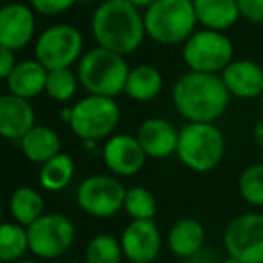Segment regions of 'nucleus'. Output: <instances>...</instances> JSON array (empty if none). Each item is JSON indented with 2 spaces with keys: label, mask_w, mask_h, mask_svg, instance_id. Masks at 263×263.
I'll return each instance as SVG.
<instances>
[{
  "label": "nucleus",
  "mask_w": 263,
  "mask_h": 263,
  "mask_svg": "<svg viewBox=\"0 0 263 263\" xmlns=\"http://www.w3.org/2000/svg\"><path fill=\"white\" fill-rule=\"evenodd\" d=\"M144 154L152 159H168L177 154L179 130L162 117H150L139 124L136 134Z\"/></svg>",
  "instance_id": "15"
},
{
  "label": "nucleus",
  "mask_w": 263,
  "mask_h": 263,
  "mask_svg": "<svg viewBox=\"0 0 263 263\" xmlns=\"http://www.w3.org/2000/svg\"><path fill=\"white\" fill-rule=\"evenodd\" d=\"M223 258H220L218 252H215V249H202L195 256L186 259V263H220Z\"/></svg>",
  "instance_id": "33"
},
{
  "label": "nucleus",
  "mask_w": 263,
  "mask_h": 263,
  "mask_svg": "<svg viewBox=\"0 0 263 263\" xmlns=\"http://www.w3.org/2000/svg\"><path fill=\"white\" fill-rule=\"evenodd\" d=\"M29 247L36 258L58 259L72 249L76 227L69 216L62 213H45L33 226L27 227Z\"/></svg>",
  "instance_id": "9"
},
{
  "label": "nucleus",
  "mask_w": 263,
  "mask_h": 263,
  "mask_svg": "<svg viewBox=\"0 0 263 263\" xmlns=\"http://www.w3.org/2000/svg\"><path fill=\"white\" fill-rule=\"evenodd\" d=\"M44 209V197L34 187L22 186L13 191L11 198H9V213H11L13 220L24 227L33 226L38 218H42L45 215Z\"/></svg>",
  "instance_id": "23"
},
{
  "label": "nucleus",
  "mask_w": 263,
  "mask_h": 263,
  "mask_svg": "<svg viewBox=\"0 0 263 263\" xmlns=\"http://www.w3.org/2000/svg\"><path fill=\"white\" fill-rule=\"evenodd\" d=\"M124 258L121 240L112 234H96L85 249V263H121Z\"/></svg>",
  "instance_id": "26"
},
{
  "label": "nucleus",
  "mask_w": 263,
  "mask_h": 263,
  "mask_svg": "<svg viewBox=\"0 0 263 263\" xmlns=\"http://www.w3.org/2000/svg\"><path fill=\"white\" fill-rule=\"evenodd\" d=\"M241 18L252 24H263V0H236Z\"/></svg>",
  "instance_id": "31"
},
{
  "label": "nucleus",
  "mask_w": 263,
  "mask_h": 263,
  "mask_svg": "<svg viewBox=\"0 0 263 263\" xmlns=\"http://www.w3.org/2000/svg\"><path fill=\"white\" fill-rule=\"evenodd\" d=\"M90 29L98 47L121 56L136 52L146 36L144 13L130 0H103L92 15Z\"/></svg>",
  "instance_id": "1"
},
{
  "label": "nucleus",
  "mask_w": 263,
  "mask_h": 263,
  "mask_svg": "<svg viewBox=\"0 0 263 263\" xmlns=\"http://www.w3.org/2000/svg\"><path fill=\"white\" fill-rule=\"evenodd\" d=\"M16 58H15V51H9V49H0V78L6 80L9 74L13 72V69L16 67Z\"/></svg>",
  "instance_id": "32"
},
{
  "label": "nucleus",
  "mask_w": 263,
  "mask_h": 263,
  "mask_svg": "<svg viewBox=\"0 0 263 263\" xmlns=\"http://www.w3.org/2000/svg\"><path fill=\"white\" fill-rule=\"evenodd\" d=\"M130 2L136 6V8L144 9V11H146L148 8H152V6H154L155 2H159V0H130Z\"/></svg>",
  "instance_id": "34"
},
{
  "label": "nucleus",
  "mask_w": 263,
  "mask_h": 263,
  "mask_svg": "<svg viewBox=\"0 0 263 263\" xmlns=\"http://www.w3.org/2000/svg\"><path fill=\"white\" fill-rule=\"evenodd\" d=\"M31 251L27 227L16 222H4L0 226V261L15 263L24 259V254Z\"/></svg>",
  "instance_id": "24"
},
{
  "label": "nucleus",
  "mask_w": 263,
  "mask_h": 263,
  "mask_svg": "<svg viewBox=\"0 0 263 263\" xmlns=\"http://www.w3.org/2000/svg\"><path fill=\"white\" fill-rule=\"evenodd\" d=\"M36 126V116L29 99L13 94L0 98V134L9 141H20Z\"/></svg>",
  "instance_id": "17"
},
{
  "label": "nucleus",
  "mask_w": 263,
  "mask_h": 263,
  "mask_svg": "<svg viewBox=\"0 0 263 263\" xmlns=\"http://www.w3.org/2000/svg\"><path fill=\"white\" fill-rule=\"evenodd\" d=\"M233 56V42L220 31H195L182 45V60L193 72L222 74L223 69L234 60Z\"/></svg>",
  "instance_id": "7"
},
{
  "label": "nucleus",
  "mask_w": 263,
  "mask_h": 263,
  "mask_svg": "<svg viewBox=\"0 0 263 263\" xmlns=\"http://www.w3.org/2000/svg\"><path fill=\"white\" fill-rule=\"evenodd\" d=\"M15 263H42L38 259H20V261H15Z\"/></svg>",
  "instance_id": "36"
},
{
  "label": "nucleus",
  "mask_w": 263,
  "mask_h": 263,
  "mask_svg": "<svg viewBox=\"0 0 263 263\" xmlns=\"http://www.w3.org/2000/svg\"><path fill=\"white\" fill-rule=\"evenodd\" d=\"M124 186L112 175H90L76 190V202L94 218H110L124 209Z\"/></svg>",
  "instance_id": "10"
},
{
  "label": "nucleus",
  "mask_w": 263,
  "mask_h": 263,
  "mask_svg": "<svg viewBox=\"0 0 263 263\" xmlns=\"http://www.w3.org/2000/svg\"><path fill=\"white\" fill-rule=\"evenodd\" d=\"M226 139L215 123H186L179 130L177 157L195 173H208L222 162Z\"/></svg>",
  "instance_id": "5"
},
{
  "label": "nucleus",
  "mask_w": 263,
  "mask_h": 263,
  "mask_svg": "<svg viewBox=\"0 0 263 263\" xmlns=\"http://www.w3.org/2000/svg\"><path fill=\"white\" fill-rule=\"evenodd\" d=\"M220 78L234 98L254 99L263 96V67L252 60H233Z\"/></svg>",
  "instance_id": "16"
},
{
  "label": "nucleus",
  "mask_w": 263,
  "mask_h": 263,
  "mask_svg": "<svg viewBox=\"0 0 263 263\" xmlns=\"http://www.w3.org/2000/svg\"><path fill=\"white\" fill-rule=\"evenodd\" d=\"M34 9L24 2H9L0 9V45L9 51L27 47L34 36Z\"/></svg>",
  "instance_id": "13"
},
{
  "label": "nucleus",
  "mask_w": 263,
  "mask_h": 263,
  "mask_svg": "<svg viewBox=\"0 0 263 263\" xmlns=\"http://www.w3.org/2000/svg\"><path fill=\"white\" fill-rule=\"evenodd\" d=\"M197 24L193 0H159L144 11L146 36L159 45H184Z\"/></svg>",
  "instance_id": "4"
},
{
  "label": "nucleus",
  "mask_w": 263,
  "mask_h": 263,
  "mask_svg": "<svg viewBox=\"0 0 263 263\" xmlns=\"http://www.w3.org/2000/svg\"><path fill=\"white\" fill-rule=\"evenodd\" d=\"M126 263H136V261H126Z\"/></svg>",
  "instance_id": "38"
},
{
  "label": "nucleus",
  "mask_w": 263,
  "mask_h": 263,
  "mask_svg": "<svg viewBox=\"0 0 263 263\" xmlns=\"http://www.w3.org/2000/svg\"><path fill=\"white\" fill-rule=\"evenodd\" d=\"M69 263H81V261H69ZM85 263V261H83Z\"/></svg>",
  "instance_id": "37"
},
{
  "label": "nucleus",
  "mask_w": 263,
  "mask_h": 263,
  "mask_svg": "<svg viewBox=\"0 0 263 263\" xmlns=\"http://www.w3.org/2000/svg\"><path fill=\"white\" fill-rule=\"evenodd\" d=\"M18 143L22 154L31 162L40 166L62 154V139H60L58 132L51 126H44V124H36L34 128H31Z\"/></svg>",
  "instance_id": "19"
},
{
  "label": "nucleus",
  "mask_w": 263,
  "mask_h": 263,
  "mask_svg": "<svg viewBox=\"0 0 263 263\" xmlns=\"http://www.w3.org/2000/svg\"><path fill=\"white\" fill-rule=\"evenodd\" d=\"M74 170L76 168H74L72 157H69L67 154H58L51 161L42 164L40 173H38V182L45 191L56 193L69 186L74 177Z\"/></svg>",
  "instance_id": "25"
},
{
  "label": "nucleus",
  "mask_w": 263,
  "mask_h": 263,
  "mask_svg": "<svg viewBox=\"0 0 263 263\" xmlns=\"http://www.w3.org/2000/svg\"><path fill=\"white\" fill-rule=\"evenodd\" d=\"M162 85H164V80H162L161 70L154 65L143 63V65L130 69L124 94L137 103H148L154 101L161 94Z\"/></svg>",
  "instance_id": "22"
},
{
  "label": "nucleus",
  "mask_w": 263,
  "mask_h": 263,
  "mask_svg": "<svg viewBox=\"0 0 263 263\" xmlns=\"http://www.w3.org/2000/svg\"><path fill=\"white\" fill-rule=\"evenodd\" d=\"M222 241L227 256L243 263H263V213H245L233 218Z\"/></svg>",
  "instance_id": "11"
},
{
  "label": "nucleus",
  "mask_w": 263,
  "mask_h": 263,
  "mask_svg": "<svg viewBox=\"0 0 263 263\" xmlns=\"http://www.w3.org/2000/svg\"><path fill=\"white\" fill-rule=\"evenodd\" d=\"M124 211L132 220H154L157 215V200L146 187H130L124 197Z\"/></svg>",
  "instance_id": "27"
},
{
  "label": "nucleus",
  "mask_w": 263,
  "mask_h": 263,
  "mask_svg": "<svg viewBox=\"0 0 263 263\" xmlns=\"http://www.w3.org/2000/svg\"><path fill=\"white\" fill-rule=\"evenodd\" d=\"M238 193L247 204L263 208V162L247 166L240 173Z\"/></svg>",
  "instance_id": "29"
},
{
  "label": "nucleus",
  "mask_w": 263,
  "mask_h": 263,
  "mask_svg": "<svg viewBox=\"0 0 263 263\" xmlns=\"http://www.w3.org/2000/svg\"><path fill=\"white\" fill-rule=\"evenodd\" d=\"M78 87H80V78H78V72H74L72 69L49 70L45 94H47L52 101L67 103L76 94Z\"/></svg>",
  "instance_id": "28"
},
{
  "label": "nucleus",
  "mask_w": 263,
  "mask_h": 263,
  "mask_svg": "<svg viewBox=\"0 0 263 263\" xmlns=\"http://www.w3.org/2000/svg\"><path fill=\"white\" fill-rule=\"evenodd\" d=\"M173 106L187 123H215L231 101L220 74L187 70L173 85Z\"/></svg>",
  "instance_id": "2"
},
{
  "label": "nucleus",
  "mask_w": 263,
  "mask_h": 263,
  "mask_svg": "<svg viewBox=\"0 0 263 263\" xmlns=\"http://www.w3.org/2000/svg\"><path fill=\"white\" fill-rule=\"evenodd\" d=\"M193 6L202 29L226 33L241 18L236 0H193Z\"/></svg>",
  "instance_id": "20"
},
{
  "label": "nucleus",
  "mask_w": 263,
  "mask_h": 263,
  "mask_svg": "<svg viewBox=\"0 0 263 263\" xmlns=\"http://www.w3.org/2000/svg\"><path fill=\"white\" fill-rule=\"evenodd\" d=\"M76 2L80 0H29V6L34 9V13L44 16H58L69 11Z\"/></svg>",
  "instance_id": "30"
},
{
  "label": "nucleus",
  "mask_w": 263,
  "mask_h": 263,
  "mask_svg": "<svg viewBox=\"0 0 263 263\" xmlns=\"http://www.w3.org/2000/svg\"><path fill=\"white\" fill-rule=\"evenodd\" d=\"M70 130L83 141H99L112 137L121 119V110L116 99L90 96L70 106Z\"/></svg>",
  "instance_id": "6"
},
{
  "label": "nucleus",
  "mask_w": 263,
  "mask_h": 263,
  "mask_svg": "<svg viewBox=\"0 0 263 263\" xmlns=\"http://www.w3.org/2000/svg\"><path fill=\"white\" fill-rule=\"evenodd\" d=\"M47 74L49 70L36 58L18 62L15 69H13V72L6 78L8 92L24 99L36 98L42 92H45Z\"/></svg>",
  "instance_id": "18"
},
{
  "label": "nucleus",
  "mask_w": 263,
  "mask_h": 263,
  "mask_svg": "<svg viewBox=\"0 0 263 263\" xmlns=\"http://www.w3.org/2000/svg\"><path fill=\"white\" fill-rule=\"evenodd\" d=\"M76 72L80 85L90 96L116 99V96L123 94L126 88L130 67L124 56L108 49L94 47L81 56Z\"/></svg>",
  "instance_id": "3"
},
{
  "label": "nucleus",
  "mask_w": 263,
  "mask_h": 263,
  "mask_svg": "<svg viewBox=\"0 0 263 263\" xmlns=\"http://www.w3.org/2000/svg\"><path fill=\"white\" fill-rule=\"evenodd\" d=\"M220 263H243V261H240V259L233 258V256H227V258H223Z\"/></svg>",
  "instance_id": "35"
},
{
  "label": "nucleus",
  "mask_w": 263,
  "mask_h": 263,
  "mask_svg": "<svg viewBox=\"0 0 263 263\" xmlns=\"http://www.w3.org/2000/svg\"><path fill=\"white\" fill-rule=\"evenodd\" d=\"M119 240L128 261L154 263L161 254L162 234L154 220H132Z\"/></svg>",
  "instance_id": "12"
},
{
  "label": "nucleus",
  "mask_w": 263,
  "mask_h": 263,
  "mask_svg": "<svg viewBox=\"0 0 263 263\" xmlns=\"http://www.w3.org/2000/svg\"><path fill=\"white\" fill-rule=\"evenodd\" d=\"M83 54V34L70 24L47 27L34 44V58L47 70L70 69Z\"/></svg>",
  "instance_id": "8"
},
{
  "label": "nucleus",
  "mask_w": 263,
  "mask_h": 263,
  "mask_svg": "<svg viewBox=\"0 0 263 263\" xmlns=\"http://www.w3.org/2000/svg\"><path fill=\"white\" fill-rule=\"evenodd\" d=\"M148 155L144 154L136 136L116 134L108 137L103 146L105 166L114 173V177H134L144 168Z\"/></svg>",
  "instance_id": "14"
},
{
  "label": "nucleus",
  "mask_w": 263,
  "mask_h": 263,
  "mask_svg": "<svg viewBox=\"0 0 263 263\" xmlns=\"http://www.w3.org/2000/svg\"><path fill=\"white\" fill-rule=\"evenodd\" d=\"M205 229L195 218H180L168 231V247L179 258H191L204 249Z\"/></svg>",
  "instance_id": "21"
}]
</instances>
